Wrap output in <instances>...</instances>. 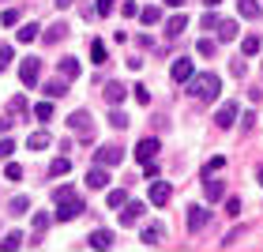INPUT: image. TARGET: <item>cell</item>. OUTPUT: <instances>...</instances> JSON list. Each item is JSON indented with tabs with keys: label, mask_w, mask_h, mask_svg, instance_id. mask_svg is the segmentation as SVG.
Returning a JSON list of instances; mask_svg holds the SVG:
<instances>
[{
	"label": "cell",
	"mask_w": 263,
	"mask_h": 252,
	"mask_svg": "<svg viewBox=\"0 0 263 252\" xmlns=\"http://www.w3.org/2000/svg\"><path fill=\"white\" fill-rule=\"evenodd\" d=\"M45 226H49V214H34V230H38V233H42V230H45Z\"/></svg>",
	"instance_id": "42"
},
{
	"label": "cell",
	"mask_w": 263,
	"mask_h": 252,
	"mask_svg": "<svg viewBox=\"0 0 263 252\" xmlns=\"http://www.w3.org/2000/svg\"><path fill=\"white\" fill-rule=\"evenodd\" d=\"M211 27H218V15H214V11H203V30H211Z\"/></svg>",
	"instance_id": "39"
},
{
	"label": "cell",
	"mask_w": 263,
	"mask_h": 252,
	"mask_svg": "<svg viewBox=\"0 0 263 252\" xmlns=\"http://www.w3.org/2000/svg\"><path fill=\"white\" fill-rule=\"evenodd\" d=\"M192 76H196V64H192V61H184V57H177L173 68H170V79H173V83H188Z\"/></svg>",
	"instance_id": "4"
},
{
	"label": "cell",
	"mask_w": 263,
	"mask_h": 252,
	"mask_svg": "<svg viewBox=\"0 0 263 252\" xmlns=\"http://www.w3.org/2000/svg\"><path fill=\"white\" fill-rule=\"evenodd\" d=\"M38 71H42V61L38 57H27V61L19 64V79L27 83V87H34V83H38Z\"/></svg>",
	"instance_id": "5"
},
{
	"label": "cell",
	"mask_w": 263,
	"mask_h": 252,
	"mask_svg": "<svg viewBox=\"0 0 263 252\" xmlns=\"http://www.w3.org/2000/svg\"><path fill=\"white\" fill-rule=\"evenodd\" d=\"M19 245H23V233H8L4 241H0V248H4V252H8V248H19Z\"/></svg>",
	"instance_id": "33"
},
{
	"label": "cell",
	"mask_w": 263,
	"mask_h": 252,
	"mask_svg": "<svg viewBox=\"0 0 263 252\" xmlns=\"http://www.w3.org/2000/svg\"><path fill=\"white\" fill-rule=\"evenodd\" d=\"M188 83H192V94L199 102H214V98H218V91H222V79L214 76V71H207V76H192Z\"/></svg>",
	"instance_id": "2"
},
{
	"label": "cell",
	"mask_w": 263,
	"mask_h": 252,
	"mask_svg": "<svg viewBox=\"0 0 263 252\" xmlns=\"http://www.w3.org/2000/svg\"><path fill=\"white\" fill-rule=\"evenodd\" d=\"M136 102H139V105H147V102H151V91H147V87H143V83H139V87H136Z\"/></svg>",
	"instance_id": "37"
},
{
	"label": "cell",
	"mask_w": 263,
	"mask_h": 252,
	"mask_svg": "<svg viewBox=\"0 0 263 252\" xmlns=\"http://www.w3.org/2000/svg\"><path fill=\"white\" fill-rule=\"evenodd\" d=\"M79 211H87V207L79 203L76 192H71L68 185H64V188H57V211H53V219H57V222H71Z\"/></svg>",
	"instance_id": "1"
},
{
	"label": "cell",
	"mask_w": 263,
	"mask_h": 252,
	"mask_svg": "<svg viewBox=\"0 0 263 252\" xmlns=\"http://www.w3.org/2000/svg\"><path fill=\"white\" fill-rule=\"evenodd\" d=\"M90 61L94 64H105V45L102 42H90Z\"/></svg>",
	"instance_id": "27"
},
{
	"label": "cell",
	"mask_w": 263,
	"mask_h": 252,
	"mask_svg": "<svg viewBox=\"0 0 263 252\" xmlns=\"http://www.w3.org/2000/svg\"><path fill=\"white\" fill-rule=\"evenodd\" d=\"M203 192H207V200L214 203V200L226 196V185H222V181H203Z\"/></svg>",
	"instance_id": "18"
},
{
	"label": "cell",
	"mask_w": 263,
	"mask_h": 252,
	"mask_svg": "<svg viewBox=\"0 0 263 252\" xmlns=\"http://www.w3.org/2000/svg\"><path fill=\"white\" fill-rule=\"evenodd\" d=\"M38 38V23H23L19 27V42H34Z\"/></svg>",
	"instance_id": "23"
},
{
	"label": "cell",
	"mask_w": 263,
	"mask_h": 252,
	"mask_svg": "<svg viewBox=\"0 0 263 252\" xmlns=\"http://www.w3.org/2000/svg\"><path fill=\"white\" fill-rule=\"evenodd\" d=\"M71 4H76V0H57V8H71Z\"/></svg>",
	"instance_id": "45"
},
{
	"label": "cell",
	"mask_w": 263,
	"mask_h": 252,
	"mask_svg": "<svg viewBox=\"0 0 263 252\" xmlns=\"http://www.w3.org/2000/svg\"><path fill=\"white\" fill-rule=\"evenodd\" d=\"M105 102H109V105H121L124 102V94H128V87H124V83H105Z\"/></svg>",
	"instance_id": "9"
},
{
	"label": "cell",
	"mask_w": 263,
	"mask_h": 252,
	"mask_svg": "<svg viewBox=\"0 0 263 252\" xmlns=\"http://www.w3.org/2000/svg\"><path fill=\"white\" fill-rule=\"evenodd\" d=\"M34 117H38V121H49V117H53V105H49V102H38V105H34Z\"/></svg>",
	"instance_id": "32"
},
{
	"label": "cell",
	"mask_w": 263,
	"mask_h": 252,
	"mask_svg": "<svg viewBox=\"0 0 263 252\" xmlns=\"http://www.w3.org/2000/svg\"><path fill=\"white\" fill-rule=\"evenodd\" d=\"M94 11H98V15H109V11H113V0H98V8H94Z\"/></svg>",
	"instance_id": "43"
},
{
	"label": "cell",
	"mask_w": 263,
	"mask_h": 252,
	"mask_svg": "<svg viewBox=\"0 0 263 252\" xmlns=\"http://www.w3.org/2000/svg\"><path fill=\"white\" fill-rule=\"evenodd\" d=\"M162 241V226H147L143 230V245H158Z\"/></svg>",
	"instance_id": "24"
},
{
	"label": "cell",
	"mask_w": 263,
	"mask_h": 252,
	"mask_svg": "<svg viewBox=\"0 0 263 252\" xmlns=\"http://www.w3.org/2000/svg\"><path fill=\"white\" fill-rule=\"evenodd\" d=\"M124 203H128V192H124V188L109 192V207H113V211H117V207H124Z\"/></svg>",
	"instance_id": "28"
},
{
	"label": "cell",
	"mask_w": 263,
	"mask_h": 252,
	"mask_svg": "<svg viewBox=\"0 0 263 252\" xmlns=\"http://www.w3.org/2000/svg\"><path fill=\"white\" fill-rule=\"evenodd\" d=\"M196 53H199V57H214V42H211V38H199Z\"/></svg>",
	"instance_id": "34"
},
{
	"label": "cell",
	"mask_w": 263,
	"mask_h": 252,
	"mask_svg": "<svg viewBox=\"0 0 263 252\" xmlns=\"http://www.w3.org/2000/svg\"><path fill=\"white\" fill-rule=\"evenodd\" d=\"M61 76L64 79H76L79 76V61H76V57H64V61H61Z\"/></svg>",
	"instance_id": "19"
},
{
	"label": "cell",
	"mask_w": 263,
	"mask_h": 252,
	"mask_svg": "<svg viewBox=\"0 0 263 252\" xmlns=\"http://www.w3.org/2000/svg\"><path fill=\"white\" fill-rule=\"evenodd\" d=\"M30 211V200L27 196H15V200H11V214H27Z\"/></svg>",
	"instance_id": "29"
},
{
	"label": "cell",
	"mask_w": 263,
	"mask_h": 252,
	"mask_svg": "<svg viewBox=\"0 0 263 252\" xmlns=\"http://www.w3.org/2000/svg\"><path fill=\"white\" fill-rule=\"evenodd\" d=\"M222 166H226V158H222V154H214V158L207 162V170H203V173H218Z\"/></svg>",
	"instance_id": "35"
},
{
	"label": "cell",
	"mask_w": 263,
	"mask_h": 252,
	"mask_svg": "<svg viewBox=\"0 0 263 252\" xmlns=\"http://www.w3.org/2000/svg\"><path fill=\"white\" fill-rule=\"evenodd\" d=\"M154 154H158V139H154V136H151V139H139V147H136V158H139V162H151Z\"/></svg>",
	"instance_id": "10"
},
{
	"label": "cell",
	"mask_w": 263,
	"mask_h": 252,
	"mask_svg": "<svg viewBox=\"0 0 263 252\" xmlns=\"http://www.w3.org/2000/svg\"><path fill=\"white\" fill-rule=\"evenodd\" d=\"M11 151H15V143H11V139H0V158H11Z\"/></svg>",
	"instance_id": "40"
},
{
	"label": "cell",
	"mask_w": 263,
	"mask_h": 252,
	"mask_svg": "<svg viewBox=\"0 0 263 252\" xmlns=\"http://www.w3.org/2000/svg\"><path fill=\"white\" fill-rule=\"evenodd\" d=\"M64 34H68V27H64V23H53V27L45 30V42H61Z\"/></svg>",
	"instance_id": "25"
},
{
	"label": "cell",
	"mask_w": 263,
	"mask_h": 252,
	"mask_svg": "<svg viewBox=\"0 0 263 252\" xmlns=\"http://www.w3.org/2000/svg\"><path fill=\"white\" fill-rule=\"evenodd\" d=\"M184 27H188V15H184V11H177V15L165 23V34H170V38H177V34H181Z\"/></svg>",
	"instance_id": "13"
},
{
	"label": "cell",
	"mask_w": 263,
	"mask_h": 252,
	"mask_svg": "<svg viewBox=\"0 0 263 252\" xmlns=\"http://www.w3.org/2000/svg\"><path fill=\"white\" fill-rule=\"evenodd\" d=\"M109 124H113V128H128L132 121H128V117H124V113H121V110L113 105V113H109Z\"/></svg>",
	"instance_id": "30"
},
{
	"label": "cell",
	"mask_w": 263,
	"mask_h": 252,
	"mask_svg": "<svg viewBox=\"0 0 263 252\" xmlns=\"http://www.w3.org/2000/svg\"><path fill=\"white\" fill-rule=\"evenodd\" d=\"M214 30H218L222 42H233V38H237V23H233V19H218V27H214Z\"/></svg>",
	"instance_id": "15"
},
{
	"label": "cell",
	"mask_w": 263,
	"mask_h": 252,
	"mask_svg": "<svg viewBox=\"0 0 263 252\" xmlns=\"http://www.w3.org/2000/svg\"><path fill=\"white\" fill-rule=\"evenodd\" d=\"M259 185H263V170H259Z\"/></svg>",
	"instance_id": "48"
},
{
	"label": "cell",
	"mask_w": 263,
	"mask_h": 252,
	"mask_svg": "<svg viewBox=\"0 0 263 252\" xmlns=\"http://www.w3.org/2000/svg\"><path fill=\"white\" fill-rule=\"evenodd\" d=\"M233 121H237V102H226L218 113H214V124L218 128H233Z\"/></svg>",
	"instance_id": "8"
},
{
	"label": "cell",
	"mask_w": 263,
	"mask_h": 252,
	"mask_svg": "<svg viewBox=\"0 0 263 252\" xmlns=\"http://www.w3.org/2000/svg\"><path fill=\"white\" fill-rule=\"evenodd\" d=\"M4 173H8V181H19V177H23V170H19L15 162H8V170H4Z\"/></svg>",
	"instance_id": "41"
},
{
	"label": "cell",
	"mask_w": 263,
	"mask_h": 252,
	"mask_svg": "<svg viewBox=\"0 0 263 252\" xmlns=\"http://www.w3.org/2000/svg\"><path fill=\"white\" fill-rule=\"evenodd\" d=\"M87 245H90V248H109V245H113V233H109V230H94Z\"/></svg>",
	"instance_id": "16"
},
{
	"label": "cell",
	"mask_w": 263,
	"mask_h": 252,
	"mask_svg": "<svg viewBox=\"0 0 263 252\" xmlns=\"http://www.w3.org/2000/svg\"><path fill=\"white\" fill-rule=\"evenodd\" d=\"M139 19L151 27V23H158V19H162V11H158V8H139Z\"/></svg>",
	"instance_id": "26"
},
{
	"label": "cell",
	"mask_w": 263,
	"mask_h": 252,
	"mask_svg": "<svg viewBox=\"0 0 263 252\" xmlns=\"http://www.w3.org/2000/svg\"><path fill=\"white\" fill-rule=\"evenodd\" d=\"M27 147H30V151H42V147H49V132H34V136L27 139Z\"/></svg>",
	"instance_id": "21"
},
{
	"label": "cell",
	"mask_w": 263,
	"mask_h": 252,
	"mask_svg": "<svg viewBox=\"0 0 263 252\" xmlns=\"http://www.w3.org/2000/svg\"><path fill=\"white\" fill-rule=\"evenodd\" d=\"M165 4H170V8H181V4H184V0H165Z\"/></svg>",
	"instance_id": "46"
},
{
	"label": "cell",
	"mask_w": 263,
	"mask_h": 252,
	"mask_svg": "<svg viewBox=\"0 0 263 252\" xmlns=\"http://www.w3.org/2000/svg\"><path fill=\"white\" fill-rule=\"evenodd\" d=\"M98 166H121V158H124V151L117 147V143H109V147H98Z\"/></svg>",
	"instance_id": "7"
},
{
	"label": "cell",
	"mask_w": 263,
	"mask_h": 252,
	"mask_svg": "<svg viewBox=\"0 0 263 252\" xmlns=\"http://www.w3.org/2000/svg\"><path fill=\"white\" fill-rule=\"evenodd\" d=\"M241 53H245V57H252V53H259V34H248V38L241 42Z\"/></svg>",
	"instance_id": "22"
},
{
	"label": "cell",
	"mask_w": 263,
	"mask_h": 252,
	"mask_svg": "<svg viewBox=\"0 0 263 252\" xmlns=\"http://www.w3.org/2000/svg\"><path fill=\"white\" fill-rule=\"evenodd\" d=\"M207 226V211L203 207H188V230H203Z\"/></svg>",
	"instance_id": "14"
},
{
	"label": "cell",
	"mask_w": 263,
	"mask_h": 252,
	"mask_svg": "<svg viewBox=\"0 0 263 252\" xmlns=\"http://www.w3.org/2000/svg\"><path fill=\"white\" fill-rule=\"evenodd\" d=\"M170 196H173V185H170V181H154V185H151V203H154V207H165Z\"/></svg>",
	"instance_id": "6"
},
{
	"label": "cell",
	"mask_w": 263,
	"mask_h": 252,
	"mask_svg": "<svg viewBox=\"0 0 263 252\" xmlns=\"http://www.w3.org/2000/svg\"><path fill=\"white\" fill-rule=\"evenodd\" d=\"M0 23H4V27H15V23H19V11H11V8H8L4 15H0Z\"/></svg>",
	"instance_id": "36"
},
{
	"label": "cell",
	"mask_w": 263,
	"mask_h": 252,
	"mask_svg": "<svg viewBox=\"0 0 263 252\" xmlns=\"http://www.w3.org/2000/svg\"><path fill=\"white\" fill-rule=\"evenodd\" d=\"M147 211L143 203H124V214H121V226H132V222H139V214Z\"/></svg>",
	"instance_id": "12"
},
{
	"label": "cell",
	"mask_w": 263,
	"mask_h": 252,
	"mask_svg": "<svg viewBox=\"0 0 263 252\" xmlns=\"http://www.w3.org/2000/svg\"><path fill=\"white\" fill-rule=\"evenodd\" d=\"M45 94H49V98H64V94H68V83H64V79L45 83Z\"/></svg>",
	"instance_id": "20"
},
{
	"label": "cell",
	"mask_w": 263,
	"mask_h": 252,
	"mask_svg": "<svg viewBox=\"0 0 263 252\" xmlns=\"http://www.w3.org/2000/svg\"><path fill=\"white\" fill-rule=\"evenodd\" d=\"M203 4H207V8H214V4H218V0H203Z\"/></svg>",
	"instance_id": "47"
},
{
	"label": "cell",
	"mask_w": 263,
	"mask_h": 252,
	"mask_svg": "<svg viewBox=\"0 0 263 252\" xmlns=\"http://www.w3.org/2000/svg\"><path fill=\"white\" fill-rule=\"evenodd\" d=\"M237 11L245 19H259V0H237Z\"/></svg>",
	"instance_id": "17"
},
{
	"label": "cell",
	"mask_w": 263,
	"mask_h": 252,
	"mask_svg": "<svg viewBox=\"0 0 263 252\" xmlns=\"http://www.w3.org/2000/svg\"><path fill=\"white\" fill-rule=\"evenodd\" d=\"M109 185V173H105V166H94L87 173V188H105Z\"/></svg>",
	"instance_id": "11"
},
{
	"label": "cell",
	"mask_w": 263,
	"mask_h": 252,
	"mask_svg": "<svg viewBox=\"0 0 263 252\" xmlns=\"http://www.w3.org/2000/svg\"><path fill=\"white\" fill-rule=\"evenodd\" d=\"M68 124H71V128H76V132H79V136H83V139H94V124H90V113H87V110H79V113H71V117H68Z\"/></svg>",
	"instance_id": "3"
},
{
	"label": "cell",
	"mask_w": 263,
	"mask_h": 252,
	"mask_svg": "<svg viewBox=\"0 0 263 252\" xmlns=\"http://www.w3.org/2000/svg\"><path fill=\"white\" fill-rule=\"evenodd\" d=\"M68 170H71V162H68V158H57V162L49 166V173H53V177H64Z\"/></svg>",
	"instance_id": "31"
},
{
	"label": "cell",
	"mask_w": 263,
	"mask_h": 252,
	"mask_svg": "<svg viewBox=\"0 0 263 252\" xmlns=\"http://www.w3.org/2000/svg\"><path fill=\"white\" fill-rule=\"evenodd\" d=\"M230 71H233L237 79H245V76H248V68H245V61H233V64H230Z\"/></svg>",
	"instance_id": "38"
},
{
	"label": "cell",
	"mask_w": 263,
	"mask_h": 252,
	"mask_svg": "<svg viewBox=\"0 0 263 252\" xmlns=\"http://www.w3.org/2000/svg\"><path fill=\"white\" fill-rule=\"evenodd\" d=\"M121 11H124V15H139V4H136V0H124Z\"/></svg>",
	"instance_id": "44"
}]
</instances>
